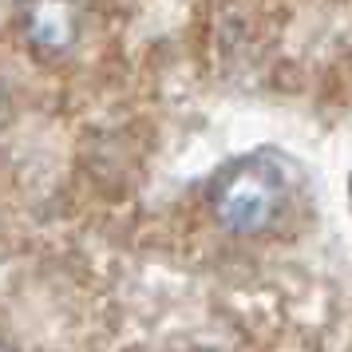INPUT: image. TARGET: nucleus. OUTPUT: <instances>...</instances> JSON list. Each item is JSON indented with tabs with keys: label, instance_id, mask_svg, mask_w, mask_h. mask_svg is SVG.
I'll use <instances>...</instances> for the list:
<instances>
[{
	"label": "nucleus",
	"instance_id": "f257e3e1",
	"mask_svg": "<svg viewBox=\"0 0 352 352\" xmlns=\"http://www.w3.org/2000/svg\"><path fill=\"white\" fill-rule=\"evenodd\" d=\"M289 198L285 170L270 155H241L230 159L210 182V210L222 230L238 238H254L273 230Z\"/></svg>",
	"mask_w": 352,
	"mask_h": 352
},
{
	"label": "nucleus",
	"instance_id": "f03ea898",
	"mask_svg": "<svg viewBox=\"0 0 352 352\" xmlns=\"http://www.w3.org/2000/svg\"><path fill=\"white\" fill-rule=\"evenodd\" d=\"M20 32H24L28 52L56 60L72 52V44L80 40V4L76 0H24Z\"/></svg>",
	"mask_w": 352,
	"mask_h": 352
},
{
	"label": "nucleus",
	"instance_id": "7ed1b4c3",
	"mask_svg": "<svg viewBox=\"0 0 352 352\" xmlns=\"http://www.w3.org/2000/svg\"><path fill=\"white\" fill-rule=\"evenodd\" d=\"M349 198H352V178H349Z\"/></svg>",
	"mask_w": 352,
	"mask_h": 352
}]
</instances>
